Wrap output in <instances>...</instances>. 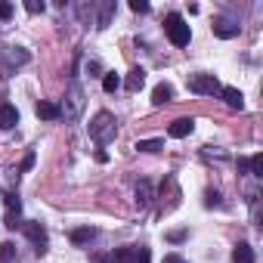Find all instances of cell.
I'll return each mask as SVG.
<instances>
[{"label":"cell","instance_id":"cell-16","mask_svg":"<svg viewBox=\"0 0 263 263\" xmlns=\"http://www.w3.org/2000/svg\"><path fill=\"white\" fill-rule=\"evenodd\" d=\"M134 260H137V248H130V245L115 248V254H111V263H134Z\"/></svg>","mask_w":263,"mask_h":263},{"label":"cell","instance_id":"cell-4","mask_svg":"<svg viewBox=\"0 0 263 263\" xmlns=\"http://www.w3.org/2000/svg\"><path fill=\"white\" fill-rule=\"evenodd\" d=\"M186 84H189V90L198 93V96H214V93H220V81H217L214 74H192Z\"/></svg>","mask_w":263,"mask_h":263},{"label":"cell","instance_id":"cell-1","mask_svg":"<svg viewBox=\"0 0 263 263\" xmlns=\"http://www.w3.org/2000/svg\"><path fill=\"white\" fill-rule=\"evenodd\" d=\"M115 134H118L115 115H111V111H96L93 121H90V140H96L99 146H105V143L115 140Z\"/></svg>","mask_w":263,"mask_h":263},{"label":"cell","instance_id":"cell-33","mask_svg":"<svg viewBox=\"0 0 263 263\" xmlns=\"http://www.w3.org/2000/svg\"><path fill=\"white\" fill-rule=\"evenodd\" d=\"M93 263H108V257H93Z\"/></svg>","mask_w":263,"mask_h":263},{"label":"cell","instance_id":"cell-14","mask_svg":"<svg viewBox=\"0 0 263 263\" xmlns=\"http://www.w3.org/2000/svg\"><path fill=\"white\" fill-rule=\"evenodd\" d=\"M174 99V87L171 84H158L155 90H152V105H164V102H171Z\"/></svg>","mask_w":263,"mask_h":263},{"label":"cell","instance_id":"cell-15","mask_svg":"<svg viewBox=\"0 0 263 263\" xmlns=\"http://www.w3.org/2000/svg\"><path fill=\"white\" fill-rule=\"evenodd\" d=\"M115 16V0H105V4H99V19H96V28H108Z\"/></svg>","mask_w":263,"mask_h":263},{"label":"cell","instance_id":"cell-12","mask_svg":"<svg viewBox=\"0 0 263 263\" xmlns=\"http://www.w3.org/2000/svg\"><path fill=\"white\" fill-rule=\"evenodd\" d=\"M34 111H37L41 121H56V118H62V115H59V105H56V102H47V99H41Z\"/></svg>","mask_w":263,"mask_h":263},{"label":"cell","instance_id":"cell-2","mask_svg":"<svg viewBox=\"0 0 263 263\" xmlns=\"http://www.w3.org/2000/svg\"><path fill=\"white\" fill-rule=\"evenodd\" d=\"M164 31H167V37H171L174 47H189V41H192V31H189L186 19H183L180 13H171V16L164 19Z\"/></svg>","mask_w":263,"mask_h":263},{"label":"cell","instance_id":"cell-29","mask_svg":"<svg viewBox=\"0 0 263 263\" xmlns=\"http://www.w3.org/2000/svg\"><path fill=\"white\" fill-rule=\"evenodd\" d=\"M7 226H10V229H16V226H22V223H19V214H7Z\"/></svg>","mask_w":263,"mask_h":263},{"label":"cell","instance_id":"cell-22","mask_svg":"<svg viewBox=\"0 0 263 263\" xmlns=\"http://www.w3.org/2000/svg\"><path fill=\"white\" fill-rule=\"evenodd\" d=\"M4 201H7L10 214H22V201H19V195H16V192H7V195H4Z\"/></svg>","mask_w":263,"mask_h":263},{"label":"cell","instance_id":"cell-18","mask_svg":"<svg viewBox=\"0 0 263 263\" xmlns=\"http://www.w3.org/2000/svg\"><path fill=\"white\" fill-rule=\"evenodd\" d=\"M137 149H140V152L155 155V152H161V149H164V140H140V143H137Z\"/></svg>","mask_w":263,"mask_h":263},{"label":"cell","instance_id":"cell-13","mask_svg":"<svg viewBox=\"0 0 263 263\" xmlns=\"http://www.w3.org/2000/svg\"><path fill=\"white\" fill-rule=\"evenodd\" d=\"M232 263H254V248L248 241H238L232 251Z\"/></svg>","mask_w":263,"mask_h":263},{"label":"cell","instance_id":"cell-21","mask_svg":"<svg viewBox=\"0 0 263 263\" xmlns=\"http://www.w3.org/2000/svg\"><path fill=\"white\" fill-rule=\"evenodd\" d=\"M0 260H4V263H13V260H16V245H13V241H4V245H0Z\"/></svg>","mask_w":263,"mask_h":263},{"label":"cell","instance_id":"cell-19","mask_svg":"<svg viewBox=\"0 0 263 263\" xmlns=\"http://www.w3.org/2000/svg\"><path fill=\"white\" fill-rule=\"evenodd\" d=\"M248 174H251V177H263V155H260V152L248 158Z\"/></svg>","mask_w":263,"mask_h":263},{"label":"cell","instance_id":"cell-26","mask_svg":"<svg viewBox=\"0 0 263 263\" xmlns=\"http://www.w3.org/2000/svg\"><path fill=\"white\" fill-rule=\"evenodd\" d=\"M25 10H28L31 16H37V13H44V0H41V4H37V0H28V4H25Z\"/></svg>","mask_w":263,"mask_h":263},{"label":"cell","instance_id":"cell-32","mask_svg":"<svg viewBox=\"0 0 263 263\" xmlns=\"http://www.w3.org/2000/svg\"><path fill=\"white\" fill-rule=\"evenodd\" d=\"M167 238H171V241H183V238H186V232H171Z\"/></svg>","mask_w":263,"mask_h":263},{"label":"cell","instance_id":"cell-25","mask_svg":"<svg viewBox=\"0 0 263 263\" xmlns=\"http://www.w3.org/2000/svg\"><path fill=\"white\" fill-rule=\"evenodd\" d=\"M134 263H152V251L149 248H137V260Z\"/></svg>","mask_w":263,"mask_h":263},{"label":"cell","instance_id":"cell-28","mask_svg":"<svg viewBox=\"0 0 263 263\" xmlns=\"http://www.w3.org/2000/svg\"><path fill=\"white\" fill-rule=\"evenodd\" d=\"M13 16V4H0V19H10Z\"/></svg>","mask_w":263,"mask_h":263},{"label":"cell","instance_id":"cell-6","mask_svg":"<svg viewBox=\"0 0 263 263\" xmlns=\"http://www.w3.org/2000/svg\"><path fill=\"white\" fill-rule=\"evenodd\" d=\"M195 130V118H177L171 127H167V134L174 137V140H183V137H189Z\"/></svg>","mask_w":263,"mask_h":263},{"label":"cell","instance_id":"cell-7","mask_svg":"<svg viewBox=\"0 0 263 263\" xmlns=\"http://www.w3.org/2000/svg\"><path fill=\"white\" fill-rule=\"evenodd\" d=\"M238 22H232V19H214V34L217 37H223V41H229V37H235L238 34Z\"/></svg>","mask_w":263,"mask_h":263},{"label":"cell","instance_id":"cell-5","mask_svg":"<svg viewBox=\"0 0 263 263\" xmlns=\"http://www.w3.org/2000/svg\"><path fill=\"white\" fill-rule=\"evenodd\" d=\"M22 229H25V235L34 241V248H37V254H44L47 251V229H44V223H22Z\"/></svg>","mask_w":263,"mask_h":263},{"label":"cell","instance_id":"cell-23","mask_svg":"<svg viewBox=\"0 0 263 263\" xmlns=\"http://www.w3.org/2000/svg\"><path fill=\"white\" fill-rule=\"evenodd\" d=\"M204 204H208V208H220V204H223L220 192H217V189H208V192H204Z\"/></svg>","mask_w":263,"mask_h":263},{"label":"cell","instance_id":"cell-24","mask_svg":"<svg viewBox=\"0 0 263 263\" xmlns=\"http://www.w3.org/2000/svg\"><path fill=\"white\" fill-rule=\"evenodd\" d=\"M34 161H37V158H34V152H28V155L22 158V164H19V174H28V171L34 167Z\"/></svg>","mask_w":263,"mask_h":263},{"label":"cell","instance_id":"cell-9","mask_svg":"<svg viewBox=\"0 0 263 263\" xmlns=\"http://www.w3.org/2000/svg\"><path fill=\"white\" fill-rule=\"evenodd\" d=\"M130 93H137V90H143V84H146V68H130L127 71V78L121 81Z\"/></svg>","mask_w":263,"mask_h":263},{"label":"cell","instance_id":"cell-30","mask_svg":"<svg viewBox=\"0 0 263 263\" xmlns=\"http://www.w3.org/2000/svg\"><path fill=\"white\" fill-rule=\"evenodd\" d=\"M164 263H186V260H183V257H177V254H167V257H164Z\"/></svg>","mask_w":263,"mask_h":263},{"label":"cell","instance_id":"cell-20","mask_svg":"<svg viewBox=\"0 0 263 263\" xmlns=\"http://www.w3.org/2000/svg\"><path fill=\"white\" fill-rule=\"evenodd\" d=\"M118 87H121V78H118L115 71H108V74H102V90H105V93H115Z\"/></svg>","mask_w":263,"mask_h":263},{"label":"cell","instance_id":"cell-10","mask_svg":"<svg viewBox=\"0 0 263 263\" xmlns=\"http://www.w3.org/2000/svg\"><path fill=\"white\" fill-rule=\"evenodd\" d=\"M16 124H19V111H16V105L4 102V105H0V127H4V130H13Z\"/></svg>","mask_w":263,"mask_h":263},{"label":"cell","instance_id":"cell-8","mask_svg":"<svg viewBox=\"0 0 263 263\" xmlns=\"http://www.w3.org/2000/svg\"><path fill=\"white\" fill-rule=\"evenodd\" d=\"M152 201H155V189H152V183H149V180H140V183H137V208L146 211Z\"/></svg>","mask_w":263,"mask_h":263},{"label":"cell","instance_id":"cell-31","mask_svg":"<svg viewBox=\"0 0 263 263\" xmlns=\"http://www.w3.org/2000/svg\"><path fill=\"white\" fill-rule=\"evenodd\" d=\"M238 174H248V158H238Z\"/></svg>","mask_w":263,"mask_h":263},{"label":"cell","instance_id":"cell-11","mask_svg":"<svg viewBox=\"0 0 263 263\" xmlns=\"http://www.w3.org/2000/svg\"><path fill=\"white\" fill-rule=\"evenodd\" d=\"M220 96L226 99V105H229V108H238V111L245 108V96H241V90H238V87H220Z\"/></svg>","mask_w":263,"mask_h":263},{"label":"cell","instance_id":"cell-17","mask_svg":"<svg viewBox=\"0 0 263 263\" xmlns=\"http://www.w3.org/2000/svg\"><path fill=\"white\" fill-rule=\"evenodd\" d=\"M93 235H96V229H93V226H81V229H74V232H71V245H87Z\"/></svg>","mask_w":263,"mask_h":263},{"label":"cell","instance_id":"cell-3","mask_svg":"<svg viewBox=\"0 0 263 263\" xmlns=\"http://www.w3.org/2000/svg\"><path fill=\"white\" fill-rule=\"evenodd\" d=\"M81 111H84V90H81L78 84H71V87H68V93H65V102L59 105V115H62V118H68V121H74Z\"/></svg>","mask_w":263,"mask_h":263},{"label":"cell","instance_id":"cell-27","mask_svg":"<svg viewBox=\"0 0 263 263\" xmlns=\"http://www.w3.org/2000/svg\"><path fill=\"white\" fill-rule=\"evenodd\" d=\"M130 10L134 13H149V4L146 0H130Z\"/></svg>","mask_w":263,"mask_h":263}]
</instances>
